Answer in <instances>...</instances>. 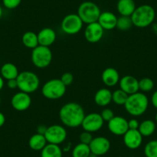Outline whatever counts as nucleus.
<instances>
[{
  "mask_svg": "<svg viewBox=\"0 0 157 157\" xmlns=\"http://www.w3.org/2000/svg\"><path fill=\"white\" fill-rule=\"evenodd\" d=\"M116 8L120 16H131L135 11L136 6L134 0H119Z\"/></svg>",
  "mask_w": 157,
  "mask_h": 157,
  "instance_id": "nucleus-21",
  "label": "nucleus"
},
{
  "mask_svg": "<svg viewBox=\"0 0 157 157\" xmlns=\"http://www.w3.org/2000/svg\"><path fill=\"white\" fill-rule=\"evenodd\" d=\"M47 143L45 136L37 132L33 134L29 140V146L34 151H41L47 145Z\"/></svg>",
  "mask_w": 157,
  "mask_h": 157,
  "instance_id": "nucleus-23",
  "label": "nucleus"
},
{
  "mask_svg": "<svg viewBox=\"0 0 157 157\" xmlns=\"http://www.w3.org/2000/svg\"><path fill=\"white\" fill-rule=\"evenodd\" d=\"M130 17L134 26L137 28H146L153 23L156 14L153 7L144 4L136 7Z\"/></svg>",
  "mask_w": 157,
  "mask_h": 157,
  "instance_id": "nucleus-3",
  "label": "nucleus"
},
{
  "mask_svg": "<svg viewBox=\"0 0 157 157\" xmlns=\"http://www.w3.org/2000/svg\"><path fill=\"white\" fill-rule=\"evenodd\" d=\"M156 126L155 123L152 120H145L140 123L139 132L143 137H149L155 132Z\"/></svg>",
  "mask_w": 157,
  "mask_h": 157,
  "instance_id": "nucleus-26",
  "label": "nucleus"
},
{
  "mask_svg": "<svg viewBox=\"0 0 157 157\" xmlns=\"http://www.w3.org/2000/svg\"><path fill=\"white\" fill-rule=\"evenodd\" d=\"M22 0H2V4L7 10H15L19 6Z\"/></svg>",
  "mask_w": 157,
  "mask_h": 157,
  "instance_id": "nucleus-32",
  "label": "nucleus"
},
{
  "mask_svg": "<svg viewBox=\"0 0 157 157\" xmlns=\"http://www.w3.org/2000/svg\"><path fill=\"white\" fill-rule=\"evenodd\" d=\"M149 106V99L142 92H137L134 94L129 95L125 103L126 111L134 117H138L144 114Z\"/></svg>",
  "mask_w": 157,
  "mask_h": 157,
  "instance_id": "nucleus-2",
  "label": "nucleus"
},
{
  "mask_svg": "<svg viewBox=\"0 0 157 157\" xmlns=\"http://www.w3.org/2000/svg\"><path fill=\"white\" fill-rule=\"evenodd\" d=\"M32 104V99L29 93L18 92L13 96L11 99V105L15 110L23 112L28 109Z\"/></svg>",
  "mask_w": 157,
  "mask_h": 157,
  "instance_id": "nucleus-14",
  "label": "nucleus"
},
{
  "mask_svg": "<svg viewBox=\"0 0 157 157\" xmlns=\"http://www.w3.org/2000/svg\"><path fill=\"white\" fill-rule=\"evenodd\" d=\"M0 105H1V98H0Z\"/></svg>",
  "mask_w": 157,
  "mask_h": 157,
  "instance_id": "nucleus-44",
  "label": "nucleus"
},
{
  "mask_svg": "<svg viewBox=\"0 0 157 157\" xmlns=\"http://www.w3.org/2000/svg\"><path fill=\"white\" fill-rule=\"evenodd\" d=\"M118 1H119V0H118Z\"/></svg>",
  "mask_w": 157,
  "mask_h": 157,
  "instance_id": "nucleus-47",
  "label": "nucleus"
},
{
  "mask_svg": "<svg viewBox=\"0 0 157 157\" xmlns=\"http://www.w3.org/2000/svg\"><path fill=\"white\" fill-rule=\"evenodd\" d=\"M2 14H3V11H2V6H0V19H1V18H2Z\"/></svg>",
  "mask_w": 157,
  "mask_h": 157,
  "instance_id": "nucleus-42",
  "label": "nucleus"
},
{
  "mask_svg": "<svg viewBox=\"0 0 157 157\" xmlns=\"http://www.w3.org/2000/svg\"><path fill=\"white\" fill-rule=\"evenodd\" d=\"M41 157H63V149L59 145L47 143L41 150Z\"/></svg>",
  "mask_w": 157,
  "mask_h": 157,
  "instance_id": "nucleus-25",
  "label": "nucleus"
},
{
  "mask_svg": "<svg viewBox=\"0 0 157 157\" xmlns=\"http://www.w3.org/2000/svg\"><path fill=\"white\" fill-rule=\"evenodd\" d=\"M48 126H45V125H39L37 127V133L41 134V135H45L46 130H47Z\"/></svg>",
  "mask_w": 157,
  "mask_h": 157,
  "instance_id": "nucleus-38",
  "label": "nucleus"
},
{
  "mask_svg": "<svg viewBox=\"0 0 157 157\" xmlns=\"http://www.w3.org/2000/svg\"><path fill=\"white\" fill-rule=\"evenodd\" d=\"M7 86L10 88V90H15V89L18 88V84L16 78L15 79H10V80L7 81Z\"/></svg>",
  "mask_w": 157,
  "mask_h": 157,
  "instance_id": "nucleus-37",
  "label": "nucleus"
},
{
  "mask_svg": "<svg viewBox=\"0 0 157 157\" xmlns=\"http://www.w3.org/2000/svg\"><path fill=\"white\" fill-rule=\"evenodd\" d=\"M154 88V82L152 78L145 77L139 80V90L142 93H149Z\"/></svg>",
  "mask_w": 157,
  "mask_h": 157,
  "instance_id": "nucleus-30",
  "label": "nucleus"
},
{
  "mask_svg": "<svg viewBox=\"0 0 157 157\" xmlns=\"http://www.w3.org/2000/svg\"><path fill=\"white\" fill-rule=\"evenodd\" d=\"M102 81L107 87H113L119 83L120 80V73L116 69L109 67L104 69L102 73Z\"/></svg>",
  "mask_w": 157,
  "mask_h": 157,
  "instance_id": "nucleus-19",
  "label": "nucleus"
},
{
  "mask_svg": "<svg viewBox=\"0 0 157 157\" xmlns=\"http://www.w3.org/2000/svg\"><path fill=\"white\" fill-rule=\"evenodd\" d=\"M119 85H120V89L123 90L128 95L134 94L140 91L139 80L132 75H126L120 78Z\"/></svg>",
  "mask_w": 157,
  "mask_h": 157,
  "instance_id": "nucleus-16",
  "label": "nucleus"
},
{
  "mask_svg": "<svg viewBox=\"0 0 157 157\" xmlns=\"http://www.w3.org/2000/svg\"><path fill=\"white\" fill-rule=\"evenodd\" d=\"M104 121L99 113H91L86 115L81 124L83 131H87L91 133L98 132L102 128Z\"/></svg>",
  "mask_w": 157,
  "mask_h": 157,
  "instance_id": "nucleus-10",
  "label": "nucleus"
},
{
  "mask_svg": "<svg viewBox=\"0 0 157 157\" xmlns=\"http://www.w3.org/2000/svg\"><path fill=\"white\" fill-rule=\"evenodd\" d=\"M89 146L93 155L100 156L105 155L109 151L111 143L106 137L97 136L93 139Z\"/></svg>",
  "mask_w": 157,
  "mask_h": 157,
  "instance_id": "nucleus-11",
  "label": "nucleus"
},
{
  "mask_svg": "<svg viewBox=\"0 0 157 157\" xmlns=\"http://www.w3.org/2000/svg\"><path fill=\"white\" fill-rule=\"evenodd\" d=\"M124 145L129 149H136L143 143V136L138 129H128L123 136Z\"/></svg>",
  "mask_w": 157,
  "mask_h": 157,
  "instance_id": "nucleus-15",
  "label": "nucleus"
},
{
  "mask_svg": "<svg viewBox=\"0 0 157 157\" xmlns=\"http://www.w3.org/2000/svg\"><path fill=\"white\" fill-rule=\"evenodd\" d=\"M117 19V16L112 12H101L97 22L104 30H113L116 28Z\"/></svg>",
  "mask_w": 157,
  "mask_h": 157,
  "instance_id": "nucleus-18",
  "label": "nucleus"
},
{
  "mask_svg": "<svg viewBox=\"0 0 157 157\" xmlns=\"http://www.w3.org/2000/svg\"><path fill=\"white\" fill-rule=\"evenodd\" d=\"M155 122H156V123H157V113H156V114H155Z\"/></svg>",
  "mask_w": 157,
  "mask_h": 157,
  "instance_id": "nucleus-43",
  "label": "nucleus"
},
{
  "mask_svg": "<svg viewBox=\"0 0 157 157\" xmlns=\"http://www.w3.org/2000/svg\"><path fill=\"white\" fill-rule=\"evenodd\" d=\"M22 43L25 47L33 50V49L39 46L37 34L33 31L26 32L22 35Z\"/></svg>",
  "mask_w": 157,
  "mask_h": 157,
  "instance_id": "nucleus-24",
  "label": "nucleus"
},
{
  "mask_svg": "<svg viewBox=\"0 0 157 157\" xmlns=\"http://www.w3.org/2000/svg\"><path fill=\"white\" fill-rule=\"evenodd\" d=\"M94 102L99 106H107L112 102V92L107 88L99 89L94 96Z\"/></svg>",
  "mask_w": 157,
  "mask_h": 157,
  "instance_id": "nucleus-20",
  "label": "nucleus"
},
{
  "mask_svg": "<svg viewBox=\"0 0 157 157\" xmlns=\"http://www.w3.org/2000/svg\"><path fill=\"white\" fill-rule=\"evenodd\" d=\"M151 103L155 109H157V90L154 92L151 96Z\"/></svg>",
  "mask_w": 157,
  "mask_h": 157,
  "instance_id": "nucleus-39",
  "label": "nucleus"
},
{
  "mask_svg": "<svg viewBox=\"0 0 157 157\" xmlns=\"http://www.w3.org/2000/svg\"><path fill=\"white\" fill-rule=\"evenodd\" d=\"M16 80L18 89L21 92L29 94L35 93L40 85V81L38 75L31 71H23L19 72Z\"/></svg>",
  "mask_w": 157,
  "mask_h": 157,
  "instance_id": "nucleus-4",
  "label": "nucleus"
},
{
  "mask_svg": "<svg viewBox=\"0 0 157 157\" xmlns=\"http://www.w3.org/2000/svg\"><path fill=\"white\" fill-rule=\"evenodd\" d=\"M6 123V116L2 112H0V127H2Z\"/></svg>",
  "mask_w": 157,
  "mask_h": 157,
  "instance_id": "nucleus-40",
  "label": "nucleus"
},
{
  "mask_svg": "<svg viewBox=\"0 0 157 157\" xmlns=\"http://www.w3.org/2000/svg\"><path fill=\"white\" fill-rule=\"evenodd\" d=\"M129 95L125 93L121 89H118L112 93V102H114L116 105H124L126 103Z\"/></svg>",
  "mask_w": 157,
  "mask_h": 157,
  "instance_id": "nucleus-28",
  "label": "nucleus"
},
{
  "mask_svg": "<svg viewBox=\"0 0 157 157\" xmlns=\"http://www.w3.org/2000/svg\"><path fill=\"white\" fill-rule=\"evenodd\" d=\"M19 72L17 66L11 63H6L2 65L0 69V75L6 80L15 79L19 75Z\"/></svg>",
  "mask_w": 157,
  "mask_h": 157,
  "instance_id": "nucleus-22",
  "label": "nucleus"
},
{
  "mask_svg": "<svg viewBox=\"0 0 157 157\" xmlns=\"http://www.w3.org/2000/svg\"><path fill=\"white\" fill-rule=\"evenodd\" d=\"M85 116L82 105L75 102H67L61 107L59 112L60 121L64 126L69 128L80 126Z\"/></svg>",
  "mask_w": 157,
  "mask_h": 157,
  "instance_id": "nucleus-1",
  "label": "nucleus"
},
{
  "mask_svg": "<svg viewBox=\"0 0 157 157\" xmlns=\"http://www.w3.org/2000/svg\"><path fill=\"white\" fill-rule=\"evenodd\" d=\"M60 80L62 81V82H63L66 87L69 86L73 82L74 76L71 72H64V73L62 75L61 78H60Z\"/></svg>",
  "mask_w": 157,
  "mask_h": 157,
  "instance_id": "nucleus-33",
  "label": "nucleus"
},
{
  "mask_svg": "<svg viewBox=\"0 0 157 157\" xmlns=\"http://www.w3.org/2000/svg\"><path fill=\"white\" fill-rule=\"evenodd\" d=\"M156 19H157V16H156Z\"/></svg>",
  "mask_w": 157,
  "mask_h": 157,
  "instance_id": "nucleus-46",
  "label": "nucleus"
},
{
  "mask_svg": "<svg viewBox=\"0 0 157 157\" xmlns=\"http://www.w3.org/2000/svg\"><path fill=\"white\" fill-rule=\"evenodd\" d=\"M52 52L49 47L38 46L32 50L31 60L33 64L39 69H45L50 65Z\"/></svg>",
  "mask_w": 157,
  "mask_h": 157,
  "instance_id": "nucleus-7",
  "label": "nucleus"
},
{
  "mask_svg": "<svg viewBox=\"0 0 157 157\" xmlns=\"http://www.w3.org/2000/svg\"><path fill=\"white\" fill-rule=\"evenodd\" d=\"M120 157H123V156H120Z\"/></svg>",
  "mask_w": 157,
  "mask_h": 157,
  "instance_id": "nucleus-45",
  "label": "nucleus"
},
{
  "mask_svg": "<svg viewBox=\"0 0 157 157\" xmlns=\"http://www.w3.org/2000/svg\"><path fill=\"white\" fill-rule=\"evenodd\" d=\"M66 92V86L60 78H52L45 82L42 87V94L46 99L56 100L63 97Z\"/></svg>",
  "mask_w": 157,
  "mask_h": 157,
  "instance_id": "nucleus-5",
  "label": "nucleus"
},
{
  "mask_svg": "<svg viewBox=\"0 0 157 157\" xmlns=\"http://www.w3.org/2000/svg\"><path fill=\"white\" fill-rule=\"evenodd\" d=\"M38 41L39 46L49 47L55 43L56 39V33L52 28L46 27L41 29L37 33Z\"/></svg>",
  "mask_w": 157,
  "mask_h": 157,
  "instance_id": "nucleus-17",
  "label": "nucleus"
},
{
  "mask_svg": "<svg viewBox=\"0 0 157 157\" xmlns=\"http://www.w3.org/2000/svg\"><path fill=\"white\" fill-rule=\"evenodd\" d=\"M144 155L146 157H157V140H151L146 143Z\"/></svg>",
  "mask_w": 157,
  "mask_h": 157,
  "instance_id": "nucleus-31",
  "label": "nucleus"
},
{
  "mask_svg": "<svg viewBox=\"0 0 157 157\" xmlns=\"http://www.w3.org/2000/svg\"><path fill=\"white\" fill-rule=\"evenodd\" d=\"M93 136L92 135L91 132H87V131H83L80 133L79 135V140H80V143H84V144L90 145V143H91V141L93 140Z\"/></svg>",
  "mask_w": 157,
  "mask_h": 157,
  "instance_id": "nucleus-34",
  "label": "nucleus"
},
{
  "mask_svg": "<svg viewBox=\"0 0 157 157\" xmlns=\"http://www.w3.org/2000/svg\"><path fill=\"white\" fill-rule=\"evenodd\" d=\"M105 30L102 28L99 22H93L86 25L84 31V36L88 43H97L102 39Z\"/></svg>",
  "mask_w": 157,
  "mask_h": 157,
  "instance_id": "nucleus-13",
  "label": "nucleus"
},
{
  "mask_svg": "<svg viewBox=\"0 0 157 157\" xmlns=\"http://www.w3.org/2000/svg\"><path fill=\"white\" fill-rule=\"evenodd\" d=\"M4 80H5V79H4V78L1 76V75H0V91L3 89L4 85H5V82H4Z\"/></svg>",
  "mask_w": 157,
  "mask_h": 157,
  "instance_id": "nucleus-41",
  "label": "nucleus"
},
{
  "mask_svg": "<svg viewBox=\"0 0 157 157\" xmlns=\"http://www.w3.org/2000/svg\"><path fill=\"white\" fill-rule=\"evenodd\" d=\"M128 126L129 129H138L140 126V123L136 119H131L128 121Z\"/></svg>",
  "mask_w": 157,
  "mask_h": 157,
  "instance_id": "nucleus-36",
  "label": "nucleus"
},
{
  "mask_svg": "<svg viewBox=\"0 0 157 157\" xmlns=\"http://www.w3.org/2000/svg\"><path fill=\"white\" fill-rule=\"evenodd\" d=\"M44 136L48 143L60 145L66 141L67 138V131L66 128L61 125L55 124L48 126Z\"/></svg>",
  "mask_w": 157,
  "mask_h": 157,
  "instance_id": "nucleus-9",
  "label": "nucleus"
},
{
  "mask_svg": "<svg viewBox=\"0 0 157 157\" xmlns=\"http://www.w3.org/2000/svg\"><path fill=\"white\" fill-rule=\"evenodd\" d=\"M83 22L77 13L66 15L61 22V29L67 35H75L82 30Z\"/></svg>",
  "mask_w": 157,
  "mask_h": 157,
  "instance_id": "nucleus-8",
  "label": "nucleus"
},
{
  "mask_svg": "<svg viewBox=\"0 0 157 157\" xmlns=\"http://www.w3.org/2000/svg\"><path fill=\"white\" fill-rule=\"evenodd\" d=\"M91 154L90 146L82 143L75 145L72 150V157H90Z\"/></svg>",
  "mask_w": 157,
  "mask_h": 157,
  "instance_id": "nucleus-27",
  "label": "nucleus"
},
{
  "mask_svg": "<svg viewBox=\"0 0 157 157\" xmlns=\"http://www.w3.org/2000/svg\"><path fill=\"white\" fill-rule=\"evenodd\" d=\"M132 25H133L130 16H120L118 17L116 28L120 31H127L132 28Z\"/></svg>",
  "mask_w": 157,
  "mask_h": 157,
  "instance_id": "nucleus-29",
  "label": "nucleus"
},
{
  "mask_svg": "<svg viewBox=\"0 0 157 157\" xmlns=\"http://www.w3.org/2000/svg\"><path fill=\"white\" fill-rule=\"evenodd\" d=\"M109 131L113 135L121 136H123L129 129L128 120L126 118L120 116H115L107 125Z\"/></svg>",
  "mask_w": 157,
  "mask_h": 157,
  "instance_id": "nucleus-12",
  "label": "nucleus"
},
{
  "mask_svg": "<svg viewBox=\"0 0 157 157\" xmlns=\"http://www.w3.org/2000/svg\"><path fill=\"white\" fill-rule=\"evenodd\" d=\"M100 115L101 116H102L103 121L107 122V123H108L109 121H110V120L115 116V114L114 113H113V110H112L111 109L109 108L104 109L101 112Z\"/></svg>",
  "mask_w": 157,
  "mask_h": 157,
  "instance_id": "nucleus-35",
  "label": "nucleus"
},
{
  "mask_svg": "<svg viewBox=\"0 0 157 157\" xmlns=\"http://www.w3.org/2000/svg\"><path fill=\"white\" fill-rule=\"evenodd\" d=\"M77 14L80 17L83 23L88 24L97 22L101 14L99 7L95 2L86 1L78 6Z\"/></svg>",
  "mask_w": 157,
  "mask_h": 157,
  "instance_id": "nucleus-6",
  "label": "nucleus"
}]
</instances>
